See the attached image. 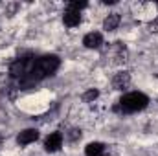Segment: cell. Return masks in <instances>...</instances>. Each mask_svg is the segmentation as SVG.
Here are the masks:
<instances>
[{
  "mask_svg": "<svg viewBox=\"0 0 158 156\" xmlns=\"http://www.w3.org/2000/svg\"><path fill=\"white\" fill-rule=\"evenodd\" d=\"M119 15L118 13H110L105 20H103V30H107V31H112V30H116L119 26Z\"/></svg>",
  "mask_w": 158,
  "mask_h": 156,
  "instance_id": "obj_9",
  "label": "cell"
},
{
  "mask_svg": "<svg viewBox=\"0 0 158 156\" xmlns=\"http://www.w3.org/2000/svg\"><path fill=\"white\" fill-rule=\"evenodd\" d=\"M59 64H61V61H59L57 55H44V57H39V59L33 63L30 74L20 81V84H22V86H30V84L40 81V79L55 74L57 68H59Z\"/></svg>",
  "mask_w": 158,
  "mask_h": 156,
  "instance_id": "obj_1",
  "label": "cell"
},
{
  "mask_svg": "<svg viewBox=\"0 0 158 156\" xmlns=\"http://www.w3.org/2000/svg\"><path fill=\"white\" fill-rule=\"evenodd\" d=\"M151 31H158V18L151 22Z\"/></svg>",
  "mask_w": 158,
  "mask_h": 156,
  "instance_id": "obj_13",
  "label": "cell"
},
{
  "mask_svg": "<svg viewBox=\"0 0 158 156\" xmlns=\"http://www.w3.org/2000/svg\"><path fill=\"white\" fill-rule=\"evenodd\" d=\"M129 83H131V76H129L127 72H118V74L112 77V86H114V90H123V88H127Z\"/></svg>",
  "mask_w": 158,
  "mask_h": 156,
  "instance_id": "obj_8",
  "label": "cell"
},
{
  "mask_svg": "<svg viewBox=\"0 0 158 156\" xmlns=\"http://www.w3.org/2000/svg\"><path fill=\"white\" fill-rule=\"evenodd\" d=\"M33 63H35V59H33L31 55L17 59V61H15V63L9 66V74H11V77H20V79H24L28 74H30V70H31Z\"/></svg>",
  "mask_w": 158,
  "mask_h": 156,
  "instance_id": "obj_3",
  "label": "cell"
},
{
  "mask_svg": "<svg viewBox=\"0 0 158 156\" xmlns=\"http://www.w3.org/2000/svg\"><path fill=\"white\" fill-rule=\"evenodd\" d=\"M37 138H39V130L37 129H26V130H22L19 134L17 142H19V145H30V143L37 142Z\"/></svg>",
  "mask_w": 158,
  "mask_h": 156,
  "instance_id": "obj_5",
  "label": "cell"
},
{
  "mask_svg": "<svg viewBox=\"0 0 158 156\" xmlns=\"http://www.w3.org/2000/svg\"><path fill=\"white\" fill-rule=\"evenodd\" d=\"M68 9H76V11H81L83 7H86V2H79V0H74V2H68L66 6Z\"/></svg>",
  "mask_w": 158,
  "mask_h": 156,
  "instance_id": "obj_12",
  "label": "cell"
},
{
  "mask_svg": "<svg viewBox=\"0 0 158 156\" xmlns=\"http://www.w3.org/2000/svg\"><path fill=\"white\" fill-rule=\"evenodd\" d=\"M149 103V97L142 92H131V94H125L121 99H119V105L116 107V110L121 112H138V110H143Z\"/></svg>",
  "mask_w": 158,
  "mask_h": 156,
  "instance_id": "obj_2",
  "label": "cell"
},
{
  "mask_svg": "<svg viewBox=\"0 0 158 156\" xmlns=\"http://www.w3.org/2000/svg\"><path fill=\"white\" fill-rule=\"evenodd\" d=\"M63 22H64L68 28H74V26H77L79 22H81V11L68 9V7H66V11H64V15H63Z\"/></svg>",
  "mask_w": 158,
  "mask_h": 156,
  "instance_id": "obj_7",
  "label": "cell"
},
{
  "mask_svg": "<svg viewBox=\"0 0 158 156\" xmlns=\"http://www.w3.org/2000/svg\"><path fill=\"white\" fill-rule=\"evenodd\" d=\"M105 151V145L99 143V142H94V143H88L86 149H85V156H101Z\"/></svg>",
  "mask_w": 158,
  "mask_h": 156,
  "instance_id": "obj_10",
  "label": "cell"
},
{
  "mask_svg": "<svg viewBox=\"0 0 158 156\" xmlns=\"http://www.w3.org/2000/svg\"><path fill=\"white\" fill-rule=\"evenodd\" d=\"M61 145H63V134H61V132H53V134H50V136L46 138V142H44V147H46L48 153H55V151H59Z\"/></svg>",
  "mask_w": 158,
  "mask_h": 156,
  "instance_id": "obj_4",
  "label": "cell"
},
{
  "mask_svg": "<svg viewBox=\"0 0 158 156\" xmlns=\"http://www.w3.org/2000/svg\"><path fill=\"white\" fill-rule=\"evenodd\" d=\"M83 44H85L86 48H90V50H96V48H99V46L103 44V37H101V33H98V31L86 33L85 39H83Z\"/></svg>",
  "mask_w": 158,
  "mask_h": 156,
  "instance_id": "obj_6",
  "label": "cell"
},
{
  "mask_svg": "<svg viewBox=\"0 0 158 156\" xmlns=\"http://www.w3.org/2000/svg\"><path fill=\"white\" fill-rule=\"evenodd\" d=\"M98 96H99V92H98L96 88H90V90H86V92L83 94V101H85V103H92L94 99H98Z\"/></svg>",
  "mask_w": 158,
  "mask_h": 156,
  "instance_id": "obj_11",
  "label": "cell"
}]
</instances>
